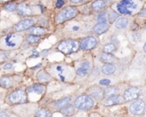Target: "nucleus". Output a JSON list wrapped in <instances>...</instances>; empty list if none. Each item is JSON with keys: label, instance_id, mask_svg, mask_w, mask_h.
<instances>
[{"label": "nucleus", "instance_id": "nucleus-8", "mask_svg": "<svg viewBox=\"0 0 146 117\" xmlns=\"http://www.w3.org/2000/svg\"><path fill=\"white\" fill-rule=\"evenodd\" d=\"M35 20L33 18H27V19H23L21 22H19L18 23H17L15 25V30L17 32H21V31H24L29 29V28H31L34 24H35Z\"/></svg>", "mask_w": 146, "mask_h": 117}, {"label": "nucleus", "instance_id": "nucleus-10", "mask_svg": "<svg viewBox=\"0 0 146 117\" xmlns=\"http://www.w3.org/2000/svg\"><path fill=\"white\" fill-rule=\"evenodd\" d=\"M122 102H123V99L120 96L113 95V96H108V99L105 101L104 104H105V106H113V105L120 104Z\"/></svg>", "mask_w": 146, "mask_h": 117}, {"label": "nucleus", "instance_id": "nucleus-38", "mask_svg": "<svg viewBox=\"0 0 146 117\" xmlns=\"http://www.w3.org/2000/svg\"><path fill=\"white\" fill-rule=\"evenodd\" d=\"M38 57H39V53L37 51H35V50H34L33 53L31 55V58H38Z\"/></svg>", "mask_w": 146, "mask_h": 117}, {"label": "nucleus", "instance_id": "nucleus-16", "mask_svg": "<svg viewBox=\"0 0 146 117\" xmlns=\"http://www.w3.org/2000/svg\"><path fill=\"white\" fill-rule=\"evenodd\" d=\"M119 5H121L122 6H124L125 9H127L130 11L131 10L137 9V5L132 1V0H122V1L119 3Z\"/></svg>", "mask_w": 146, "mask_h": 117}, {"label": "nucleus", "instance_id": "nucleus-28", "mask_svg": "<svg viewBox=\"0 0 146 117\" xmlns=\"http://www.w3.org/2000/svg\"><path fill=\"white\" fill-rule=\"evenodd\" d=\"M103 51H104V53H113V52H114V51H115V47H114V45H113V44H112V43H110V44H107V45H105V46H104V47H103Z\"/></svg>", "mask_w": 146, "mask_h": 117}, {"label": "nucleus", "instance_id": "nucleus-2", "mask_svg": "<svg viewBox=\"0 0 146 117\" xmlns=\"http://www.w3.org/2000/svg\"><path fill=\"white\" fill-rule=\"evenodd\" d=\"M74 105L78 109L88 110V109H90L94 106V100L90 96L81 95L75 100Z\"/></svg>", "mask_w": 146, "mask_h": 117}, {"label": "nucleus", "instance_id": "nucleus-9", "mask_svg": "<svg viewBox=\"0 0 146 117\" xmlns=\"http://www.w3.org/2000/svg\"><path fill=\"white\" fill-rule=\"evenodd\" d=\"M17 11L19 16H29L32 13V10L31 8L25 3H22L20 4L17 7Z\"/></svg>", "mask_w": 146, "mask_h": 117}, {"label": "nucleus", "instance_id": "nucleus-26", "mask_svg": "<svg viewBox=\"0 0 146 117\" xmlns=\"http://www.w3.org/2000/svg\"><path fill=\"white\" fill-rule=\"evenodd\" d=\"M118 92V89L114 86H111V87H108L104 91V96H106L107 97L108 96H113V95H116Z\"/></svg>", "mask_w": 146, "mask_h": 117}, {"label": "nucleus", "instance_id": "nucleus-33", "mask_svg": "<svg viewBox=\"0 0 146 117\" xmlns=\"http://www.w3.org/2000/svg\"><path fill=\"white\" fill-rule=\"evenodd\" d=\"M110 80H108V79H102L100 82H99V84H101V85H104V86H108V85H109L110 84Z\"/></svg>", "mask_w": 146, "mask_h": 117}, {"label": "nucleus", "instance_id": "nucleus-41", "mask_svg": "<svg viewBox=\"0 0 146 117\" xmlns=\"http://www.w3.org/2000/svg\"><path fill=\"white\" fill-rule=\"evenodd\" d=\"M57 71L58 72H63V67L62 66H57Z\"/></svg>", "mask_w": 146, "mask_h": 117}, {"label": "nucleus", "instance_id": "nucleus-24", "mask_svg": "<svg viewBox=\"0 0 146 117\" xmlns=\"http://www.w3.org/2000/svg\"><path fill=\"white\" fill-rule=\"evenodd\" d=\"M29 33L34 35H42L46 33V29L44 28H41V27H35V28H32L29 29Z\"/></svg>", "mask_w": 146, "mask_h": 117}, {"label": "nucleus", "instance_id": "nucleus-3", "mask_svg": "<svg viewBox=\"0 0 146 117\" xmlns=\"http://www.w3.org/2000/svg\"><path fill=\"white\" fill-rule=\"evenodd\" d=\"M78 14V9L75 7H67L60 11L56 17V22L58 23H62L68 20L74 18Z\"/></svg>", "mask_w": 146, "mask_h": 117}, {"label": "nucleus", "instance_id": "nucleus-42", "mask_svg": "<svg viewBox=\"0 0 146 117\" xmlns=\"http://www.w3.org/2000/svg\"><path fill=\"white\" fill-rule=\"evenodd\" d=\"M79 27H73V30H78Z\"/></svg>", "mask_w": 146, "mask_h": 117}, {"label": "nucleus", "instance_id": "nucleus-43", "mask_svg": "<svg viewBox=\"0 0 146 117\" xmlns=\"http://www.w3.org/2000/svg\"><path fill=\"white\" fill-rule=\"evenodd\" d=\"M143 51H144V53H146V43L143 46Z\"/></svg>", "mask_w": 146, "mask_h": 117}, {"label": "nucleus", "instance_id": "nucleus-15", "mask_svg": "<svg viewBox=\"0 0 146 117\" xmlns=\"http://www.w3.org/2000/svg\"><path fill=\"white\" fill-rule=\"evenodd\" d=\"M12 78L8 76H5L0 78V86L3 88H10L12 84Z\"/></svg>", "mask_w": 146, "mask_h": 117}, {"label": "nucleus", "instance_id": "nucleus-4", "mask_svg": "<svg viewBox=\"0 0 146 117\" xmlns=\"http://www.w3.org/2000/svg\"><path fill=\"white\" fill-rule=\"evenodd\" d=\"M9 101L13 104H23L27 102V95L25 91L17 90L9 96Z\"/></svg>", "mask_w": 146, "mask_h": 117}, {"label": "nucleus", "instance_id": "nucleus-35", "mask_svg": "<svg viewBox=\"0 0 146 117\" xmlns=\"http://www.w3.org/2000/svg\"><path fill=\"white\" fill-rule=\"evenodd\" d=\"M64 5V0H58V1L56 2V8H61L63 5Z\"/></svg>", "mask_w": 146, "mask_h": 117}, {"label": "nucleus", "instance_id": "nucleus-22", "mask_svg": "<svg viewBox=\"0 0 146 117\" xmlns=\"http://www.w3.org/2000/svg\"><path fill=\"white\" fill-rule=\"evenodd\" d=\"M35 117H52V114L46 108H40L35 112Z\"/></svg>", "mask_w": 146, "mask_h": 117}, {"label": "nucleus", "instance_id": "nucleus-34", "mask_svg": "<svg viewBox=\"0 0 146 117\" xmlns=\"http://www.w3.org/2000/svg\"><path fill=\"white\" fill-rule=\"evenodd\" d=\"M6 58H7V56L5 53H0V63L1 62H4L5 60H6Z\"/></svg>", "mask_w": 146, "mask_h": 117}, {"label": "nucleus", "instance_id": "nucleus-44", "mask_svg": "<svg viewBox=\"0 0 146 117\" xmlns=\"http://www.w3.org/2000/svg\"><path fill=\"white\" fill-rule=\"evenodd\" d=\"M6 1H10V0H0V2H6Z\"/></svg>", "mask_w": 146, "mask_h": 117}, {"label": "nucleus", "instance_id": "nucleus-37", "mask_svg": "<svg viewBox=\"0 0 146 117\" xmlns=\"http://www.w3.org/2000/svg\"><path fill=\"white\" fill-rule=\"evenodd\" d=\"M71 3H74V4H80V3H83L86 0H70Z\"/></svg>", "mask_w": 146, "mask_h": 117}, {"label": "nucleus", "instance_id": "nucleus-14", "mask_svg": "<svg viewBox=\"0 0 146 117\" xmlns=\"http://www.w3.org/2000/svg\"><path fill=\"white\" fill-rule=\"evenodd\" d=\"M115 71H116V67L113 64H106L102 67V72L105 75H111L114 73Z\"/></svg>", "mask_w": 146, "mask_h": 117}, {"label": "nucleus", "instance_id": "nucleus-7", "mask_svg": "<svg viewBox=\"0 0 146 117\" xmlns=\"http://www.w3.org/2000/svg\"><path fill=\"white\" fill-rule=\"evenodd\" d=\"M140 95V90L137 87H130L124 93V100L126 102H131L132 100L137 99Z\"/></svg>", "mask_w": 146, "mask_h": 117}, {"label": "nucleus", "instance_id": "nucleus-20", "mask_svg": "<svg viewBox=\"0 0 146 117\" xmlns=\"http://www.w3.org/2000/svg\"><path fill=\"white\" fill-rule=\"evenodd\" d=\"M90 94H91L94 97L98 98V99L102 98V97L104 96V91H103L102 90L97 88V87L92 88V89L90 90Z\"/></svg>", "mask_w": 146, "mask_h": 117}, {"label": "nucleus", "instance_id": "nucleus-12", "mask_svg": "<svg viewBox=\"0 0 146 117\" xmlns=\"http://www.w3.org/2000/svg\"><path fill=\"white\" fill-rule=\"evenodd\" d=\"M44 90H45V86L42 84H35L29 87L27 90L28 93H35L39 95H41L44 92Z\"/></svg>", "mask_w": 146, "mask_h": 117}, {"label": "nucleus", "instance_id": "nucleus-25", "mask_svg": "<svg viewBox=\"0 0 146 117\" xmlns=\"http://www.w3.org/2000/svg\"><path fill=\"white\" fill-rule=\"evenodd\" d=\"M105 7V2L103 0H96L92 4V9L95 11H101Z\"/></svg>", "mask_w": 146, "mask_h": 117}, {"label": "nucleus", "instance_id": "nucleus-5", "mask_svg": "<svg viewBox=\"0 0 146 117\" xmlns=\"http://www.w3.org/2000/svg\"><path fill=\"white\" fill-rule=\"evenodd\" d=\"M145 102L141 99H136L130 106V111L134 115H140L145 109Z\"/></svg>", "mask_w": 146, "mask_h": 117}, {"label": "nucleus", "instance_id": "nucleus-11", "mask_svg": "<svg viewBox=\"0 0 146 117\" xmlns=\"http://www.w3.org/2000/svg\"><path fill=\"white\" fill-rule=\"evenodd\" d=\"M90 63L87 62V61H84L83 62L80 66L78 67V71H77V74L78 76H85L86 74L89 73L90 72Z\"/></svg>", "mask_w": 146, "mask_h": 117}, {"label": "nucleus", "instance_id": "nucleus-45", "mask_svg": "<svg viewBox=\"0 0 146 117\" xmlns=\"http://www.w3.org/2000/svg\"><path fill=\"white\" fill-rule=\"evenodd\" d=\"M144 27H145V29H146V24H145V26H144Z\"/></svg>", "mask_w": 146, "mask_h": 117}, {"label": "nucleus", "instance_id": "nucleus-30", "mask_svg": "<svg viewBox=\"0 0 146 117\" xmlns=\"http://www.w3.org/2000/svg\"><path fill=\"white\" fill-rule=\"evenodd\" d=\"M117 9H118L119 12V13H121V14H128V15H131V11H128L127 9H125L124 6H122V5H119V4H118V5H117Z\"/></svg>", "mask_w": 146, "mask_h": 117}, {"label": "nucleus", "instance_id": "nucleus-1", "mask_svg": "<svg viewBox=\"0 0 146 117\" xmlns=\"http://www.w3.org/2000/svg\"><path fill=\"white\" fill-rule=\"evenodd\" d=\"M79 44L75 40H65L62 41L58 45V50L64 54H70L72 53H75L78 50Z\"/></svg>", "mask_w": 146, "mask_h": 117}, {"label": "nucleus", "instance_id": "nucleus-18", "mask_svg": "<svg viewBox=\"0 0 146 117\" xmlns=\"http://www.w3.org/2000/svg\"><path fill=\"white\" fill-rule=\"evenodd\" d=\"M100 60L101 61H102L103 63H108L110 64L112 62H113L114 60V58L111 53H103L101 54L100 56Z\"/></svg>", "mask_w": 146, "mask_h": 117}, {"label": "nucleus", "instance_id": "nucleus-39", "mask_svg": "<svg viewBox=\"0 0 146 117\" xmlns=\"http://www.w3.org/2000/svg\"><path fill=\"white\" fill-rule=\"evenodd\" d=\"M139 16L140 17H146V10H142L139 12Z\"/></svg>", "mask_w": 146, "mask_h": 117}, {"label": "nucleus", "instance_id": "nucleus-31", "mask_svg": "<svg viewBox=\"0 0 146 117\" xmlns=\"http://www.w3.org/2000/svg\"><path fill=\"white\" fill-rule=\"evenodd\" d=\"M97 20L99 22V23H107V15L106 13H101L98 17H97Z\"/></svg>", "mask_w": 146, "mask_h": 117}, {"label": "nucleus", "instance_id": "nucleus-21", "mask_svg": "<svg viewBox=\"0 0 146 117\" xmlns=\"http://www.w3.org/2000/svg\"><path fill=\"white\" fill-rule=\"evenodd\" d=\"M128 24V20L125 17H120L119 19H117L116 23H115V26L117 29H125Z\"/></svg>", "mask_w": 146, "mask_h": 117}, {"label": "nucleus", "instance_id": "nucleus-19", "mask_svg": "<svg viewBox=\"0 0 146 117\" xmlns=\"http://www.w3.org/2000/svg\"><path fill=\"white\" fill-rule=\"evenodd\" d=\"M14 37H15V35H12V34H10V35L5 36V43L6 47H14L17 46V43L14 41Z\"/></svg>", "mask_w": 146, "mask_h": 117}, {"label": "nucleus", "instance_id": "nucleus-36", "mask_svg": "<svg viewBox=\"0 0 146 117\" xmlns=\"http://www.w3.org/2000/svg\"><path fill=\"white\" fill-rule=\"evenodd\" d=\"M12 68V64L11 63H6L5 66H4V69L5 70H10Z\"/></svg>", "mask_w": 146, "mask_h": 117}, {"label": "nucleus", "instance_id": "nucleus-23", "mask_svg": "<svg viewBox=\"0 0 146 117\" xmlns=\"http://www.w3.org/2000/svg\"><path fill=\"white\" fill-rule=\"evenodd\" d=\"M74 111H75L74 110V107H73L72 105H69V104L61 108L62 114H64V115H67V116L72 115L73 114H74Z\"/></svg>", "mask_w": 146, "mask_h": 117}, {"label": "nucleus", "instance_id": "nucleus-32", "mask_svg": "<svg viewBox=\"0 0 146 117\" xmlns=\"http://www.w3.org/2000/svg\"><path fill=\"white\" fill-rule=\"evenodd\" d=\"M118 18V15L114 12H111L109 15V21L110 23H113L116 19Z\"/></svg>", "mask_w": 146, "mask_h": 117}, {"label": "nucleus", "instance_id": "nucleus-6", "mask_svg": "<svg viewBox=\"0 0 146 117\" xmlns=\"http://www.w3.org/2000/svg\"><path fill=\"white\" fill-rule=\"evenodd\" d=\"M97 44V41L95 37H92V36H90V37H86L84 38L80 45H79V47L84 50V51H88V50H91L93 49L94 47H96Z\"/></svg>", "mask_w": 146, "mask_h": 117}, {"label": "nucleus", "instance_id": "nucleus-40", "mask_svg": "<svg viewBox=\"0 0 146 117\" xmlns=\"http://www.w3.org/2000/svg\"><path fill=\"white\" fill-rule=\"evenodd\" d=\"M0 117H9V114L6 112H2L0 113Z\"/></svg>", "mask_w": 146, "mask_h": 117}, {"label": "nucleus", "instance_id": "nucleus-29", "mask_svg": "<svg viewBox=\"0 0 146 117\" xmlns=\"http://www.w3.org/2000/svg\"><path fill=\"white\" fill-rule=\"evenodd\" d=\"M17 5L15 3H8L5 5V10L7 11H14L17 10Z\"/></svg>", "mask_w": 146, "mask_h": 117}, {"label": "nucleus", "instance_id": "nucleus-27", "mask_svg": "<svg viewBox=\"0 0 146 117\" xmlns=\"http://www.w3.org/2000/svg\"><path fill=\"white\" fill-rule=\"evenodd\" d=\"M40 40V36L38 35H28L26 37V41L29 44H35L37 42H39Z\"/></svg>", "mask_w": 146, "mask_h": 117}, {"label": "nucleus", "instance_id": "nucleus-13", "mask_svg": "<svg viewBox=\"0 0 146 117\" xmlns=\"http://www.w3.org/2000/svg\"><path fill=\"white\" fill-rule=\"evenodd\" d=\"M108 29V25L107 23H98L93 29L94 32L97 35H102L107 32Z\"/></svg>", "mask_w": 146, "mask_h": 117}, {"label": "nucleus", "instance_id": "nucleus-17", "mask_svg": "<svg viewBox=\"0 0 146 117\" xmlns=\"http://www.w3.org/2000/svg\"><path fill=\"white\" fill-rule=\"evenodd\" d=\"M70 97L69 96H66V97H64V98H61L59 99L58 101L55 102L54 103V106L58 108H62L64 107H65L66 105H68L70 102Z\"/></svg>", "mask_w": 146, "mask_h": 117}]
</instances>
